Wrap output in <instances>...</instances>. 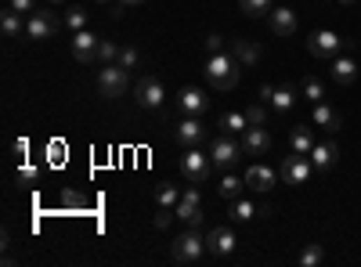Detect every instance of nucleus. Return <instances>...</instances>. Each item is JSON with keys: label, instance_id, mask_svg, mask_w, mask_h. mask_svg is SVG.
Masks as SVG:
<instances>
[{"label": "nucleus", "instance_id": "obj_8", "mask_svg": "<svg viewBox=\"0 0 361 267\" xmlns=\"http://www.w3.org/2000/svg\"><path fill=\"white\" fill-rule=\"evenodd\" d=\"M98 47H101V36H94L91 29L73 33V58H76V61H83V66L98 61Z\"/></svg>", "mask_w": 361, "mask_h": 267}, {"label": "nucleus", "instance_id": "obj_13", "mask_svg": "<svg viewBox=\"0 0 361 267\" xmlns=\"http://www.w3.org/2000/svg\"><path fill=\"white\" fill-rule=\"evenodd\" d=\"M271 145H274V137L264 127H246V137H242V152L246 155H267Z\"/></svg>", "mask_w": 361, "mask_h": 267}, {"label": "nucleus", "instance_id": "obj_33", "mask_svg": "<svg viewBox=\"0 0 361 267\" xmlns=\"http://www.w3.org/2000/svg\"><path fill=\"white\" fill-rule=\"evenodd\" d=\"M246 119H249V127H264V123H267V109L253 101V105L246 109Z\"/></svg>", "mask_w": 361, "mask_h": 267}, {"label": "nucleus", "instance_id": "obj_35", "mask_svg": "<svg viewBox=\"0 0 361 267\" xmlns=\"http://www.w3.org/2000/svg\"><path fill=\"white\" fill-rule=\"evenodd\" d=\"M138 58H141V54H138V47H123V51H119V66H123V69H134V66H138Z\"/></svg>", "mask_w": 361, "mask_h": 267}, {"label": "nucleus", "instance_id": "obj_11", "mask_svg": "<svg viewBox=\"0 0 361 267\" xmlns=\"http://www.w3.org/2000/svg\"><path fill=\"white\" fill-rule=\"evenodd\" d=\"M311 170H314V167H311V159L293 152V155L282 162V184H304V181L311 177Z\"/></svg>", "mask_w": 361, "mask_h": 267}, {"label": "nucleus", "instance_id": "obj_46", "mask_svg": "<svg viewBox=\"0 0 361 267\" xmlns=\"http://www.w3.org/2000/svg\"><path fill=\"white\" fill-rule=\"evenodd\" d=\"M51 4H66V0H51Z\"/></svg>", "mask_w": 361, "mask_h": 267}, {"label": "nucleus", "instance_id": "obj_30", "mask_svg": "<svg viewBox=\"0 0 361 267\" xmlns=\"http://www.w3.org/2000/svg\"><path fill=\"white\" fill-rule=\"evenodd\" d=\"M322 260H325V250H322V245H318V242H311L307 250L300 253V264H304V267H318Z\"/></svg>", "mask_w": 361, "mask_h": 267}, {"label": "nucleus", "instance_id": "obj_29", "mask_svg": "<svg viewBox=\"0 0 361 267\" xmlns=\"http://www.w3.org/2000/svg\"><path fill=\"white\" fill-rule=\"evenodd\" d=\"M156 202H159V206H166V210H174L177 202H181V192L174 188V184H163V188L156 192Z\"/></svg>", "mask_w": 361, "mask_h": 267}, {"label": "nucleus", "instance_id": "obj_5", "mask_svg": "<svg viewBox=\"0 0 361 267\" xmlns=\"http://www.w3.org/2000/svg\"><path fill=\"white\" fill-rule=\"evenodd\" d=\"M235 245H239V238H235V231H231L228 224H217V228L206 231V250H209V257L228 260L231 253H235Z\"/></svg>", "mask_w": 361, "mask_h": 267}, {"label": "nucleus", "instance_id": "obj_7", "mask_svg": "<svg viewBox=\"0 0 361 267\" xmlns=\"http://www.w3.org/2000/svg\"><path fill=\"white\" fill-rule=\"evenodd\" d=\"M199 206H202V199H199V184H192L188 192H181V202L174 206V213L188 224V228H199V220H202Z\"/></svg>", "mask_w": 361, "mask_h": 267}, {"label": "nucleus", "instance_id": "obj_3", "mask_svg": "<svg viewBox=\"0 0 361 267\" xmlns=\"http://www.w3.org/2000/svg\"><path fill=\"white\" fill-rule=\"evenodd\" d=\"M344 47H351V40H339L332 29H318V33H311V40H307V51H311L314 58H325V61H332Z\"/></svg>", "mask_w": 361, "mask_h": 267}, {"label": "nucleus", "instance_id": "obj_34", "mask_svg": "<svg viewBox=\"0 0 361 267\" xmlns=\"http://www.w3.org/2000/svg\"><path fill=\"white\" fill-rule=\"evenodd\" d=\"M112 58H119L116 44H109V40H101V47H98V61H105V66H112Z\"/></svg>", "mask_w": 361, "mask_h": 267}, {"label": "nucleus", "instance_id": "obj_24", "mask_svg": "<svg viewBox=\"0 0 361 267\" xmlns=\"http://www.w3.org/2000/svg\"><path fill=\"white\" fill-rule=\"evenodd\" d=\"M289 145L296 155H311L314 148V137H311V127H293V137H289Z\"/></svg>", "mask_w": 361, "mask_h": 267}, {"label": "nucleus", "instance_id": "obj_10", "mask_svg": "<svg viewBox=\"0 0 361 267\" xmlns=\"http://www.w3.org/2000/svg\"><path fill=\"white\" fill-rule=\"evenodd\" d=\"M239 155H242V145H235L231 137H217V141H214V148H209V159H214V167H221V170L235 167Z\"/></svg>", "mask_w": 361, "mask_h": 267}, {"label": "nucleus", "instance_id": "obj_28", "mask_svg": "<svg viewBox=\"0 0 361 267\" xmlns=\"http://www.w3.org/2000/svg\"><path fill=\"white\" fill-rule=\"evenodd\" d=\"M253 217H260V210H253L249 199H235V202H231V220H253Z\"/></svg>", "mask_w": 361, "mask_h": 267}, {"label": "nucleus", "instance_id": "obj_9", "mask_svg": "<svg viewBox=\"0 0 361 267\" xmlns=\"http://www.w3.org/2000/svg\"><path fill=\"white\" fill-rule=\"evenodd\" d=\"M134 94H138V105H141V109H159L163 98H166V91H163V84H159L156 76H141L138 87H134Z\"/></svg>", "mask_w": 361, "mask_h": 267}, {"label": "nucleus", "instance_id": "obj_17", "mask_svg": "<svg viewBox=\"0 0 361 267\" xmlns=\"http://www.w3.org/2000/svg\"><path fill=\"white\" fill-rule=\"evenodd\" d=\"M279 177H282V174H274L271 167H249V170H246V188H253V192H271L274 184H279Z\"/></svg>", "mask_w": 361, "mask_h": 267}, {"label": "nucleus", "instance_id": "obj_40", "mask_svg": "<svg viewBox=\"0 0 361 267\" xmlns=\"http://www.w3.org/2000/svg\"><path fill=\"white\" fill-rule=\"evenodd\" d=\"M36 167H22V170H18V181H36Z\"/></svg>", "mask_w": 361, "mask_h": 267}, {"label": "nucleus", "instance_id": "obj_27", "mask_svg": "<svg viewBox=\"0 0 361 267\" xmlns=\"http://www.w3.org/2000/svg\"><path fill=\"white\" fill-rule=\"evenodd\" d=\"M293 101H296L293 87H274V94H271V109H279V112H289V109H293Z\"/></svg>", "mask_w": 361, "mask_h": 267}, {"label": "nucleus", "instance_id": "obj_18", "mask_svg": "<svg viewBox=\"0 0 361 267\" xmlns=\"http://www.w3.org/2000/svg\"><path fill=\"white\" fill-rule=\"evenodd\" d=\"M174 134H177V141H181L184 148H196L199 141H202V134H206V130H202L199 116H188V119H181V123H177V130H174Z\"/></svg>", "mask_w": 361, "mask_h": 267}, {"label": "nucleus", "instance_id": "obj_32", "mask_svg": "<svg viewBox=\"0 0 361 267\" xmlns=\"http://www.w3.org/2000/svg\"><path fill=\"white\" fill-rule=\"evenodd\" d=\"M66 26H69L73 33L87 29V11H80V8H69V11H66Z\"/></svg>", "mask_w": 361, "mask_h": 267}, {"label": "nucleus", "instance_id": "obj_39", "mask_svg": "<svg viewBox=\"0 0 361 267\" xmlns=\"http://www.w3.org/2000/svg\"><path fill=\"white\" fill-rule=\"evenodd\" d=\"M15 11H36V0H11Z\"/></svg>", "mask_w": 361, "mask_h": 267}, {"label": "nucleus", "instance_id": "obj_36", "mask_svg": "<svg viewBox=\"0 0 361 267\" xmlns=\"http://www.w3.org/2000/svg\"><path fill=\"white\" fill-rule=\"evenodd\" d=\"M83 202H87V199H83L80 192H73V188L61 192V206H83Z\"/></svg>", "mask_w": 361, "mask_h": 267}, {"label": "nucleus", "instance_id": "obj_43", "mask_svg": "<svg viewBox=\"0 0 361 267\" xmlns=\"http://www.w3.org/2000/svg\"><path fill=\"white\" fill-rule=\"evenodd\" d=\"M257 94H260V101H271V94H274V87H271V84H264V87L257 91Z\"/></svg>", "mask_w": 361, "mask_h": 267}, {"label": "nucleus", "instance_id": "obj_37", "mask_svg": "<svg viewBox=\"0 0 361 267\" xmlns=\"http://www.w3.org/2000/svg\"><path fill=\"white\" fill-rule=\"evenodd\" d=\"M206 51H209V54H221V51H224V40H221L217 33H209V36H206Z\"/></svg>", "mask_w": 361, "mask_h": 267}, {"label": "nucleus", "instance_id": "obj_31", "mask_svg": "<svg viewBox=\"0 0 361 267\" xmlns=\"http://www.w3.org/2000/svg\"><path fill=\"white\" fill-rule=\"evenodd\" d=\"M304 98H311L314 105H318V101H325V87H322V79L307 76V79H304Z\"/></svg>", "mask_w": 361, "mask_h": 267}, {"label": "nucleus", "instance_id": "obj_2", "mask_svg": "<svg viewBox=\"0 0 361 267\" xmlns=\"http://www.w3.org/2000/svg\"><path fill=\"white\" fill-rule=\"evenodd\" d=\"M206 253H209V250H206V238H202L196 228L181 231L174 242H170V257H174V264H181V267H192V264H199Z\"/></svg>", "mask_w": 361, "mask_h": 267}, {"label": "nucleus", "instance_id": "obj_41", "mask_svg": "<svg viewBox=\"0 0 361 267\" xmlns=\"http://www.w3.org/2000/svg\"><path fill=\"white\" fill-rule=\"evenodd\" d=\"M15 152L26 159V152H29V141H26V137H18V141H15Z\"/></svg>", "mask_w": 361, "mask_h": 267}, {"label": "nucleus", "instance_id": "obj_22", "mask_svg": "<svg viewBox=\"0 0 361 267\" xmlns=\"http://www.w3.org/2000/svg\"><path fill=\"white\" fill-rule=\"evenodd\" d=\"M231 54H235L242 66H253V61H260V47L253 44V40H231Z\"/></svg>", "mask_w": 361, "mask_h": 267}, {"label": "nucleus", "instance_id": "obj_16", "mask_svg": "<svg viewBox=\"0 0 361 267\" xmlns=\"http://www.w3.org/2000/svg\"><path fill=\"white\" fill-rule=\"evenodd\" d=\"M336 155H339L336 141H322V145L311 148V167H314L318 174H329V170L336 167Z\"/></svg>", "mask_w": 361, "mask_h": 267}, {"label": "nucleus", "instance_id": "obj_21", "mask_svg": "<svg viewBox=\"0 0 361 267\" xmlns=\"http://www.w3.org/2000/svg\"><path fill=\"white\" fill-rule=\"evenodd\" d=\"M0 33H4L8 40H18L26 33V26H22V11H15V8H8L4 15H0Z\"/></svg>", "mask_w": 361, "mask_h": 267}, {"label": "nucleus", "instance_id": "obj_20", "mask_svg": "<svg viewBox=\"0 0 361 267\" xmlns=\"http://www.w3.org/2000/svg\"><path fill=\"white\" fill-rule=\"evenodd\" d=\"M332 79H336V84L339 87H351L354 84V79H358V61L354 58H332Z\"/></svg>", "mask_w": 361, "mask_h": 267}, {"label": "nucleus", "instance_id": "obj_45", "mask_svg": "<svg viewBox=\"0 0 361 267\" xmlns=\"http://www.w3.org/2000/svg\"><path fill=\"white\" fill-rule=\"evenodd\" d=\"M94 4H109V0H94Z\"/></svg>", "mask_w": 361, "mask_h": 267}, {"label": "nucleus", "instance_id": "obj_26", "mask_svg": "<svg viewBox=\"0 0 361 267\" xmlns=\"http://www.w3.org/2000/svg\"><path fill=\"white\" fill-rule=\"evenodd\" d=\"M221 127H224V134H242L249 127V119H246V112H228V116H221Z\"/></svg>", "mask_w": 361, "mask_h": 267}, {"label": "nucleus", "instance_id": "obj_1", "mask_svg": "<svg viewBox=\"0 0 361 267\" xmlns=\"http://www.w3.org/2000/svg\"><path fill=\"white\" fill-rule=\"evenodd\" d=\"M239 66H242V61H239L235 54H228V51L209 54V58H206V79H209L217 91H231V87L239 84Z\"/></svg>", "mask_w": 361, "mask_h": 267}, {"label": "nucleus", "instance_id": "obj_14", "mask_svg": "<svg viewBox=\"0 0 361 267\" xmlns=\"http://www.w3.org/2000/svg\"><path fill=\"white\" fill-rule=\"evenodd\" d=\"M177 105H181L184 116H202V112L209 109V98H206V91H199V87H184V91L177 94Z\"/></svg>", "mask_w": 361, "mask_h": 267}, {"label": "nucleus", "instance_id": "obj_44", "mask_svg": "<svg viewBox=\"0 0 361 267\" xmlns=\"http://www.w3.org/2000/svg\"><path fill=\"white\" fill-rule=\"evenodd\" d=\"M339 4H344V8H354V4H358V0H339Z\"/></svg>", "mask_w": 361, "mask_h": 267}, {"label": "nucleus", "instance_id": "obj_25", "mask_svg": "<svg viewBox=\"0 0 361 267\" xmlns=\"http://www.w3.org/2000/svg\"><path fill=\"white\" fill-rule=\"evenodd\" d=\"M271 8H274V0H239V11L249 18H264L271 15Z\"/></svg>", "mask_w": 361, "mask_h": 267}, {"label": "nucleus", "instance_id": "obj_6", "mask_svg": "<svg viewBox=\"0 0 361 267\" xmlns=\"http://www.w3.org/2000/svg\"><path fill=\"white\" fill-rule=\"evenodd\" d=\"M126 87H131V76H126L123 66H105V69L98 73V91H101V98H119Z\"/></svg>", "mask_w": 361, "mask_h": 267}, {"label": "nucleus", "instance_id": "obj_38", "mask_svg": "<svg viewBox=\"0 0 361 267\" xmlns=\"http://www.w3.org/2000/svg\"><path fill=\"white\" fill-rule=\"evenodd\" d=\"M134 4H145V0H116V11H112V15H123V11H131Z\"/></svg>", "mask_w": 361, "mask_h": 267}, {"label": "nucleus", "instance_id": "obj_19", "mask_svg": "<svg viewBox=\"0 0 361 267\" xmlns=\"http://www.w3.org/2000/svg\"><path fill=\"white\" fill-rule=\"evenodd\" d=\"M311 123H314V127H322V130H329V134H336V130H339V123H344V119H339V112H336L332 105H325V101H318V105H314V112H311Z\"/></svg>", "mask_w": 361, "mask_h": 267}, {"label": "nucleus", "instance_id": "obj_23", "mask_svg": "<svg viewBox=\"0 0 361 267\" xmlns=\"http://www.w3.org/2000/svg\"><path fill=\"white\" fill-rule=\"evenodd\" d=\"M242 188H246V177H235V174H224L221 184H217V192H221L224 202H235L242 195Z\"/></svg>", "mask_w": 361, "mask_h": 267}, {"label": "nucleus", "instance_id": "obj_42", "mask_svg": "<svg viewBox=\"0 0 361 267\" xmlns=\"http://www.w3.org/2000/svg\"><path fill=\"white\" fill-rule=\"evenodd\" d=\"M170 213H174V210H166V206H163V213L156 217V228H166V224H170Z\"/></svg>", "mask_w": 361, "mask_h": 267}, {"label": "nucleus", "instance_id": "obj_15", "mask_svg": "<svg viewBox=\"0 0 361 267\" xmlns=\"http://www.w3.org/2000/svg\"><path fill=\"white\" fill-rule=\"evenodd\" d=\"M267 26H271V33H274V36H293L300 22H296V11H289V8H271Z\"/></svg>", "mask_w": 361, "mask_h": 267}, {"label": "nucleus", "instance_id": "obj_12", "mask_svg": "<svg viewBox=\"0 0 361 267\" xmlns=\"http://www.w3.org/2000/svg\"><path fill=\"white\" fill-rule=\"evenodd\" d=\"M54 29H58V22H54L51 11H33L29 22H26V36L29 40H51Z\"/></svg>", "mask_w": 361, "mask_h": 267}, {"label": "nucleus", "instance_id": "obj_4", "mask_svg": "<svg viewBox=\"0 0 361 267\" xmlns=\"http://www.w3.org/2000/svg\"><path fill=\"white\" fill-rule=\"evenodd\" d=\"M209 170H214V159L202 155L199 145H196V148H184V155H181V174H184L188 181H192V184H202V181L209 177Z\"/></svg>", "mask_w": 361, "mask_h": 267}]
</instances>
